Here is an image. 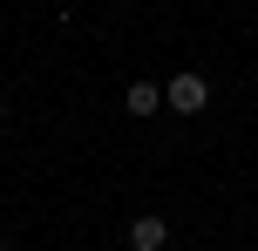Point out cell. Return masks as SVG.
<instances>
[{
    "instance_id": "obj_1",
    "label": "cell",
    "mask_w": 258,
    "mask_h": 251,
    "mask_svg": "<svg viewBox=\"0 0 258 251\" xmlns=\"http://www.w3.org/2000/svg\"><path fill=\"white\" fill-rule=\"evenodd\" d=\"M163 102L177 109V116H197V109L211 102V81H204V75H170V89H163Z\"/></svg>"
},
{
    "instance_id": "obj_4",
    "label": "cell",
    "mask_w": 258,
    "mask_h": 251,
    "mask_svg": "<svg viewBox=\"0 0 258 251\" xmlns=\"http://www.w3.org/2000/svg\"><path fill=\"white\" fill-rule=\"evenodd\" d=\"M0 122H7V95H0Z\"/></svg>"
},
{
    "instance_id": "obj_3",
    "label": "cell",
    "mask_w": 258,
    "mask_h": 251,
    "mask_svg": "<svg viewBox=\"0 0 258 251\" xmlns=\"http://www.w3.org/2000/svg\"><path fill=\"white\" fill-rule=\"evenodd\" d=\"M129 116H156V109H163V89H156V81H129Z\"/></svg>"
},
{
    "instance_id": "obj_2",
    "label": "cell",
    "mask_w": 258,
    "mask_h": 251,
    "mask_svg": "<svg viewBox=\"0 0 258 251\" xmlns=\"http://www.w3.org/2000/svg\"><path fill=\"white\" fill-rule=\"evenodd\" d=\"M122 238H129V251H163L170 244V224H163V217H136Z\"/></svg>"
},
{
    "instance_id": "obj_5",
    "label": "cell",
    "mask_w": 258,
    "mask_h": 251,
    "mask_svg": "<svg viewBox=\"0 0 258 251\" xmlns=\"http://www.w3.org/2000/svg\"><path fill=\"white\" fill-rule=\"evenodd\" d=\"M0 251H7V238H0Z\"/></svg>"
}]
</instances>
